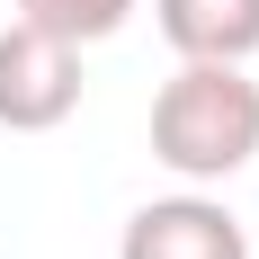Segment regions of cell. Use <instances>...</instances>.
<instances>
[{"instance_id": "3957f363", "label": "cell", "mask_w": 259, "mask_h": 259, "mask_svg": "<svg viewBox=\"0 0 259 259\" xmlns=\"http://www.w3.org/2000/svg\"><path fill=\"white\" fill-rule=\"evenodd\" d=\"M116 259H250V233H241V214L224 206V197L188 188V197H152V206H134Z\"/></svg>"}, {"instance_id": "6da1fadb", "label": "cell", "mask_w": 259, "mask_h": 259, "mask_svg": "<svg viewBox=\"0 0 259 259\" xmlns=\"http://www.w3.org/2000/svg\"><path fill=\"white\" fill-rule=\"evenodd\" d=\"M152 161L188 188H214L259 161V80L241 63H179L152 99Z\"/></svg>"}, {"instance_id": "5b68a950", "label": "cell", "mask_w": 259, "mask_h": 259, "mask_svg": "<svg viewBox=\"0 0 259 259\" xmlns=\"http://www.w3.org/2000/svg\"><path fill=\"white\" fill-rule=\"evenodd\" d=\"M18 18L54 27V36H72V45H99V36H116V27L134 18V0H18Z\"/></svg>"}, {"instance_id": "7a4b0ae2", "label": "cell", "mask_w": 259, "mask_h": 259, "mask_svg": "<svg viewBox=\"0 0 259 259\" xmlns=\"http://www.w3.org/2000/svg\"><path fill=\"white\" fill-rule=\"evenodd\" d=\"M80 107V45L36 18L0 27V125L9 134H54Z\"/></svg>"}, {"instance_id": "277c9868", "label": "cell", "mask_w": 259, "mask_h": 259, "mask_svg": "<svg viewBox=\"0 0 259 259\" xmlns=\"http://www.w3.org/2000/svg\"><path fill=\"white\" fill-rule=\"evenodd\" d=\"M179 63H250L259 54V0H152Z\"/></svg>"}]
</instances>
